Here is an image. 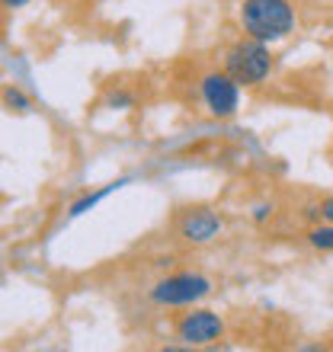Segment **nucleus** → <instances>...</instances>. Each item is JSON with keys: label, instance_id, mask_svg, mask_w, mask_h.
<instances>
[{"label": "nucleus", "instance_id": "obj_8", "mask_svg": "<svg viewBox=\"0 0 333 352\" xmlns=\"http://www.w3.org/2000/svg\"><path fill=\"white\" fill-rule=\"evenodd\" d=\"M119 186H122V183H109V186H103L100 192H90V195H83V199H77V202L71 205V214H74V218H77V214L90 212L93 205H96V202H103V199H106V195H109L112 189H119Z\"/></svg>", "mask_w": 333, "mask_h": 352}, {"label": "nucleus", "instance_id": "obj_7", "mask_svg": "<svg viewBox=\"0 0 333 352\" xmlns=\"http://www.w3.org/2000/svg\"><path fill=\"white\" fill-rule=\"evenodd\" d=\"M308 243L314 247V250H324V253H333V224L324 221V224H314V228H308Z\"/></svg>", "mask_w": 333, "mask_h": 352}, {"label": "nucleus", "instance_id": "obj_11", "mask_svg": "<svg viewBox=\"0 0 333 352\" xmlns=\"http://www.w3.org/2000/svg\"><path fill=\"white\" fill-rule=\"evenodd\" d=\"M269 214H272V205H266V202L253 205V221H266Z\"/></svg>", "mask_w": 333, "mask_h": 352}, {"label": "nucleus", "instance_id": "obj_2", "mask_svg": "<svg viewBox=\"0 0 333 352\" xmlns=\"http://www.w3.org/2000/svg\"><path fill=\"white\" fill-rule=\"evenodd\" d=\"M224 71L244 87H257L263 84L272 71V52H269L266 42L247 36L241 42H234L224 55Z\"/></svg>", "mask_w": 333, "mask_h": 352}, {"label": "nucleus", "instance_id": "obj_4", "mask_svg": "<svg viewBox=\"0 0 333 352\" xmlns=\"http://www.w3.org/2000/svg\"><path fill=\"white\" fill-rule=\"evenodd\" d=\"M237 80H234L228 71H208L199 84L202 93V106L208 109V116L215 119H231L237 106H241V93H237Z\"/></svg>", "mask_w": 333, "mask_h": 352}, {"label": "nucleus", "instance_id": "obj_9", "mask_svg": "<svg viewBox=\"0 0 333 352\" xmlns=\"http://www.w3.org/2000/svg\"><path fill=\"white\" fill-rule=\"evenodd\" d=\"M103 106H106V109H131V106H135V93L125 90V87H116V90L106 93Z\"/></svg>", "mask_w": 333, "mask_h": 352}, {"label": "nucleus", "instance_id": "obj_14", "mask_svg": "<svg viewBox=\"0 0 333 352\" xmlns=\"http://www.w3.org/2000/svg\"><path fill=\"white\" fill-rule=\"evenodd\" d=\"M330 144H333V138H330Z\"/></svg>", "mask_w": 333, "mask_h": 352}, {"label": "nucleus", "instance_id": "obj_12", "mask_svg": "<svg viewBox=\"0 0 333 352\" xmlns=\"http://www.w3.org/2000/svg\"><path fill=\"white\" fill-rule=\"evenodd\" d=\"M321 218L333 224V195H327L324 202H321Z\"/></svg>", "mask_w": 333, "mask_h": 352}, {"label": "nucleus", "instance_id": "obj_6", "mask_svg": "<svg viewBox=\"0 0 333 352\" xmlns=\"http://www.w3.org/2000/svg\"><path fill=\"white\" fill-rule=\"evenodd\" d=\"M224 221L222 214L212 212V208H195V212H186L176 224V234H180V241L189 243V247H205V243H212L218 234H222Z\"/></svg>", "mask_w": 333, "mask_h": 352}, {"label": "nucleus", "instance_id": "obj_10", "mask_svg": "<svg viewBox=\"0 0 333 352\" xmlns=\"http://www.w3.org/2000/svg\"><path fill=\"white\" fill-rule=\"evenodd\" d=\"M3 102H7V109H13V112H29L32 109L29 96L19 90V87H7V90H3Z\"/></svg>", "mask_w": 333, "mask_h": 352}, {"label": "nucleus", "instance_id": "obj_13", "mask_svg": "<svg viewBox=\"0 0 333 352\" xmlns=\"http://www.w3.org/2000/svg\"><path fill=\"white\" fill-rule=\"evenodd\" d=\"M26 3H32V0H3L7 10H19V7H26Z\"/></svg>", "mask_w": 333, "mask_h": 352}, {"label": "nucleus", "instance_id": "obj_5", "mask_svg": "<svg viewBox=\"0 0 333 352\" xmlns=\"http://www.w3.org/2000/svg\"><path fill=\"white\" fill-rule=\"evenodd\" d=\"M224 336V320L215 311H189L176 320V340L183 346H212Z\"/></svg>", "mask_w": 333, "mask_h": 352}, {"label": "nucleus", "instance_id": "obj_3", "mask_svg": "<svg viewBox=\"0 0 333 352\" xmlns=\"http://www.w3.org/2000/svg\"><path fill=\"white\" fill-rule=\"evenodd\" d=\"M208 295H212V278H205L202 272H173L154 282V288L148 292V298L160 307H186Z\"/></svg>", "mask_w": 333, "mask_h": 352}, {"label": "nucleus", "instance_id": "obj_1", "mask_svg": "<svg viewBox=\"0 0 333 352\" xmlns=\"http://www.w3.org/2000/svg\"><path fill=\"white\" fill-rule=\"evenodd\" d=\"M241 26L247 36L269 45L295 29V7H292V0H244Z\"/></svg>", "mask_w": 333, "mask_h": 352}]
</instances>
